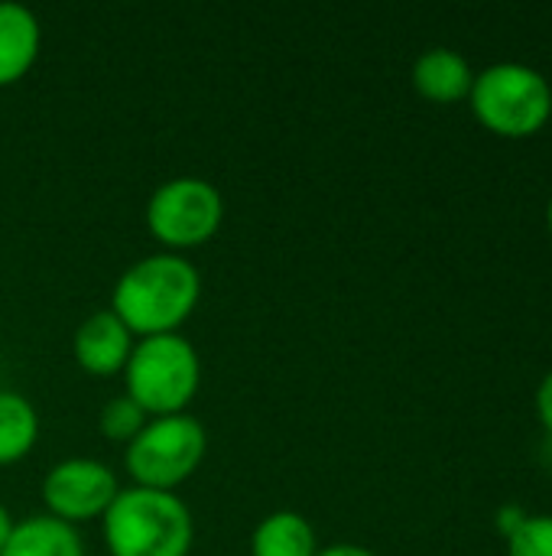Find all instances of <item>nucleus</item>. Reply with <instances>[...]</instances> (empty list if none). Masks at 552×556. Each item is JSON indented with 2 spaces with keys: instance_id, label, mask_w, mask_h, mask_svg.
<instances>
[{
  "instance_id": "7ed1b4c3",
  "label": "nucleus",
  "mask_w": 552,
  "mask_h": 556,
  "mask_svg": "<svg viewBox=\"0 0 552 556\" xmlns=\"http://www.w3.org/2000/svg\"><path fill=\"white\" fill-rule=\"evenodd\" d=\"M127 397H133L146 414L166 417L182 414L195 397L202 381V362L195 345L179 332L143 336L124 365Z\"/></svg>"
},
{
  "instance_id": "a211bd4d",
  "label": "nucleus",
  "mask_w": 552,
  "mask_h": 556,
  "mask_svg": "<svg viewBox=\"0 0 552 556\" xmlns=\"http://www.w3.org/2000/svg\"><path fill=\"white\" fill-rule=\"evenodd\" d=\"M10 531H13V518H10L7 505L0 502V551H3V544H7V538H10Z\"/></svg>"
},
{
  "instance_id": "39448f33",
  "label": "nucleus",
  "mask_w": 552,
  "mask_h": 556,
  "mask_svg": "<svg viewBox=\"0 0 552 556\" xmlns=\"http://www.w3.org/2000/svg\"><path fill=\"white\" fill-rule=\"evenodd\" d=\"M205 446H208L205 427L182 410V414L146 420V427L127 443L124 463L137 485L172 492L198 469Z\"/></svg>"
},
{
  "instance_id": "dca6fc26",
  "label": "nucleus",
  "mask_w": 552,
  "mask_h": 556,
  "mask_svg": "<svg viewBox=\"0 0 552 556\" xmlns=\"http://www.w3.org/2000/svg\"><path fill=\"white\" fill-rule=\"evenodd\" d=\"M537 414H540V424L547 427V433L552 437V371L537 388Z\"/></svg>"
},
{
  "instance_id": "9b49d317",
  "label": "nucleus",
  "mask_w": 552,
  "mask_h": 556,
  "mask_svg": "<svg viewBox=\"0 0 552 556\" xmlns=\"http://www.w3.org/2000/svg\"><path fill=\"white\" fill-rule=\"evenodd\" d=\"M0 556H85V547L75 525L55 515H33L13 521Z\"/></svg>"
},
{
  "instance_id": "423d86ee",
  "label": "nucleus",
  "mask_w": 552,
  "mask_h": 556,
  "mask_svg": "<svg viewBox=\"0 0 552 556\" xmlns=\"http://www.w3.org/2000/svg\"><path fill=\"white\" fill-rule=\"evenodd\" d=\"M224 215L221 192L202 176H176L153 189L146 202V225L156 241L169 248H195L208 241Z\"/></svg>"
},
{
  "instance_id": "9d476101",
  "label": "nucleus",
  "mask_w": 552,
  "mask_h": 556,
  "mask_svg": "<svg viewBox=\"0 0 552 556\" xmlns=\"http://www.w3.org/2000/svg\"><path fill=\"white\" fill-rule=\"evenodd\" d=\"M39 20L20 0H0V85H10L29 72L39 55Z\"/></svg>"
},
{
  "instance_id": "f257e3e1",
  "label": "nucleus",
  "mask_w": 552,
  "mask_h": 556,
  "mask_svg": "<svg viewBox=\"0 0 552 556\" xmlns=\"http://www.w3.org/2000/svg\"><path fill=\"white\" fill-rule=\"evenodd\" d=\"M202 277L192 261L176 251H159L133 261L114 283L111 309L133 336L176 332L195 309Z\"/></svg>"
},
{
  "instance_id": "f3484780",
  "label": "nucleus",
  "mask_w": 552,
  "mask_h": 556,
  "mask_svg": "<svg viewBox=\"0 0 552 556\" xmlns=\"http://www.w3.org/2000/svg\"><path fill=\"white\" fill-rule=\"evenodd\" d=\"M316 556H377V554H371L368 547H358V544H332V547H322Z\"/></svg>"
},
{
  "instance_id": "f8f14e48",
  "label": "nucleus",
  "mask_w": 552,
  "mask_h": 556,
  "mask_svg": "<svg viewBox=\"0 0 552 556\" xmlns=\"http://www.w3.org/2000/svg\"><path fill=\"white\" fill-rule=\"evenodd\" d=\"M319 541L299 511H273L251 534V556H316Z\"/></svg>"
},
{
  "instance_id": "20e7f679",
  "label": "nucleus",
  "mask_w": 552,
  "mask_h": 556,
  "mask_svg": "<svg viewBox=\"0 0 552 556\" xmlns=\"http://www.w3.org/2000/svg\"><path fill=\"white\" fill-rule=\"evenodd\" d=\"M472 111L498 137L524 140L552 117V88L547 75L524 62H495L472 81Z\"/></svg>"
},
{
  "instance_id": "4468645a",
  "label": "nucleus",
  "mask_w": 552,
  "mask_h": 556,
  "mask_svg": "<svg viewBox=\"0 0 552 556\" xmlns=\"http://www.w3.org/2000/svg\"><path fill=\"white\" fill-rule=\"evenodd\" d=\"M150 414L127 394H117L111 397L104 407H101V417H98V427L107 440H117V443H130L143 427H146Z\"/></svg>"
},
{
  "instance_id": "6e6552de",
  "label": "nucleus",
  "mask_w": 552,
  "mask_h": 556,
  "mask_svg": "<svg viewBox=\"0 0 552 556\" xmlns=\"http://www.w3.org/2000/svg\"><path fill=\"white\" fill-rule=\"evenodd\" d=\"M72 349L85 371L114 375L124 371L133 352V332L124 326V319L114 309H94L78 323L72 336Z\"/></svg>"
},
{
  "instance_id": "f03ea898",
  "label": "nucleus",
  "mask_w": 552,
  "mask_h": 556,
  "mask_svg": "<svg viewBox=\"0 0 552 556\" xmlns=\"http://www.w3.org/2000/svg\"><path fill=\"white\" fill-rule=\"evenodd\" d=\"M101 518L111 556H189L195 534L189 505L166 489H120Z\"/></svg>"
},
{
  "instance_id": "1a4fd4ad",
  "label": "nucleus",
  "mask_w": 552,
  "mask_h": 556,
  "mask_svg": "<svg viewBox=\"0 0 552 556\" xmlns=\"http://www.w3.org/2000/svg\"><path fill=\"white\" fill-rule=\"evenodd\" d=\"M475 72L468 59L449 46H433L413 62V85L423 98L436 104H452L472 94Z\"/></svg>"
},
{
  "instance_id": "0eeeda50",
  "label": "nucleus",
  "mask_w": 552,
  "mask_h": 556,
  "mask_svg": "<svg viewBox=\"0 0 552 556\" xmlns=\"http://www.w3.org/2000/svg\"><path fill=\"white\" fill-rule=\"evenodd\" d=\"M117 492L120 489L114 472L91 456L62 459L42 479V502L49 505V515L68 525L101 518L117 498Z\"/></svg>"
},
{
  "instance_id": "6ab92c4d",
  "label": "nucleus",
  "mask_w": 552,
  "mask_h": 556,
  "mask_svg": "<svg viewBox=\"0 0 552 556\" xmlns=\"http://www.w3.org/2000/svg\"><path fill=\"white\" fill-rule=\"evenodd\" d=\"M547 222H550V231H552V199H550V208H547Z\"/></svg>"
},
{
  "instance_id": "2eb2a0df",
  "label": "nucleus",
  "mask_w": 552,
  "mask_h": 556,
  "mask_svg": "<svg viewBox=\"0 0 552 556\" xmlns=\"http://www.w3.org/2000/svg\"><path fill=\"white\" fill-rule=\"evenodd\" d=\"M508 556H552V515H527L511 534Z\"/></svg>"
},
{
  "instance_id": "ddd939ff",
  "label": "nucleus",
  "mask_w": 552,
  "mask_h": 556,
  "mask_svg": "<svg viewBox=\"0 0 552 556\" xmlns=\"http://www.w3.org/2000/svg\"><path fill=\"white\" fill-rule=\"evenodd\" d=\"M39 437V414L20 391L0 388V463H16Z\"/></svg>"
}]
</instances>
